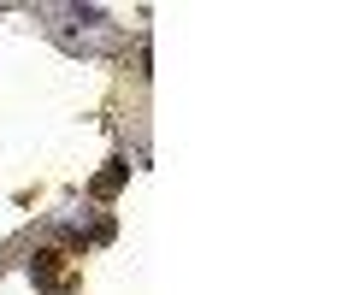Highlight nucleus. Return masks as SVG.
I'll use <instances>...</instances> for the list:
<instances>
[{"label":"nucleus","instance_id":"1","mask_svg":"<svg viewBox=\"0 0 354 295\" xmlns=\"http://www.w3.org/2000/svg\"><path fill=\"white\" fill-rule=\"evenodd\" d=\"M59 260H65L59 248H36V260H30V272H36V283H48L53 295H71L77 283H71V278H59Z\"/></svg>","mask_w":354,"mask_h":295},{"label":"nucleus","instance_id":"2","mask_svg":"<svg viewBox=\"0 0 354 295\" xmlns=\"http://www.w3.org/2000/svg\"><path fill=\"white\" fill-rule=\"evenodd\" d=\"M124 178H130V160H106V171L95 178V195H101V201H113V195L124 189Z\"/></svg>","mask_w":354,"mask_h":295}]
</instances>
